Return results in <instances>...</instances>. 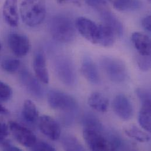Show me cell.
<instances>
[{
  "instance_id": "74e56055",
  "label": "cell",
  "mask_w": 151,
  "mask_h": 151,
  "mask_svg": "<svg viewBox=\"0 0 151 151\" xmlns=\"http://www.w3.org/2000/svg\"><path fill=\"white\" fill-rule=\"evenodd\" d=\"M148 1L150 2H151V0H148Z\"/></svg>"
},
{
  "instance_id": "f546056e",
  "label": "cell",
  "mask_w": 151,
  "mask_h": 151,
  "mask_svg": "<svg viewBox=\"0 0 151 151\" xmlns=\"http://www.w3.org/2000/svg\"><path fill=\"white\" fill-rule=\"evenodd\" d=\"M32 151H55V149L50 144L44 141H38L35 142L34 145L31 148Z\"/></svg>"
},
{
  "instance_id": "3957f363",
  "label": "cell",
  "mask_w": 151,
  "mask_h": 151,
  "mask_svg": "<svg viewBox=\"0 0 151 151\" xmlns=\"http://www.w3.org/2000/svg\"><path fill=\"white\" fill-rule=\"evenodd\" d=\"M48 27L52 37L60 42H72L76 37V26L67 17L57 15L52 17Z\"/></svg>"
},
{
  "instance_id": "7402d4cb",
  "label": "cell",
  "mask_w": 151,
  "mask_h": 151,
  "mask_svg": "<svg viewBox=\"0 0 151 151\" xmlns=\"http://www.w3.org/2000/svg\"><path fill=\"white\" fill-rule=\"evenodd\" d=\"M138 121L140 126L146 131H151V104H141Z\"/></svg>"
},
{
  "instance_id": "484cf974",
  "label": "cell",
  "mask_w": 151,
  "mask_h": 151,
  "mask_svg": "<svg viewBox=\"0 0 151 151\" xmlns=\"http://www.w3.org/2000/svg\"><path fill=\"white\" fill-rule=\"evenodd\" d=\"M21 65L20 61L15 58H8L4 60L1 63L2 68L9 73H14L17 71Z\"/></svg>"
},
{
  "instance_id": "9a60e30c",
  "label": "cell",
  "mask_w": 151,
  "mask_h": 151,
  "mask_svg": "<svg viewBox=\"0 0 151 151\" xmlns=\"http://www.w3.org/2000/svg\"><path fill=\"white\" fill-rule=\"evenodd\" d=\"M33 67L37 78L44 83H48L50 81L49 74L47 67L46 59L44 54L38 52L34 58Z\"/></svg>"
},
{
  "instance_id": "4dcf8cb0",
  "label": "cell",
  "mask_w": 151,
  "mask_h": 151,
  "mask_svg": "<svg viewBox=\"0 0 151 151\" xmlns=\"http://www.w3.org/2000/svg\"><path fill=\"white\" fill-rule=\"evenodd\" d=\"M85 1L88 5L98 11L107 8L105 0H85Z\"/></svg>"
},
{
  "instance_id": "e575fe53",
  "label": "cell",
  "mask_w": 151,
  "mask_h": 151,
  "mask_svg": "<svg viewBox=\"0 0 151 151\" xmlns=\"http://www.w3.org/2000/svg\"><path fill=\"white\" fill-rule=\"evenodd\" d=\"M7 109L4 107L1 104H0V114H8Z\"/></svg>"
},
{
  "instance_id": "44dd1931",
  "label": "cell",
  "mask_w": 151,
  "mask_h": 151,
  "mask_svg": "<svg viewBox=\"0 0 151 151\" xmlns=\"http://www.w3.org/2000/svg\"><path fill=\"white\" fill-rule=\"evenodd\" d=\"M114 7L122 12L132 11L138 9L142 6L140 0H108Z\"/></svg>"
},
{
  "instance_id": "9c48e42d",
  "label": "cell",
  "mask_w": 151,
  "mask_h": 151,
  "mask_svg": "<svg viewBox=\"0 0 151 151\" xmlns=\"http://www.w3.org/2000/svg\"><path fill=\"white\" fill-rule=\"evenodd\" d=\"M8 44L13 54L18 57L25 56L30 50L29 39L23 34L17 33L9 34L8 38Z\"/></svg>"
},
{
  "instance_id": "6da1fadb",
  "label": "cell",
  "mask_w": 151,
  "mask_h": 151,
  "mask_svg": "<svg viewBox=\"0 0 151 151\" xmlns=\"http://www.w3.org/2000/svg\"><path fill=\"white\" fill-rule=\"evenodd\" d=\"M48 102L51 108L62 113L61 118L65 124L72 123L78 108L74 98L63 92L51 90L48 94Z\"/></svg>"
},
{
  "instance_id": "ffe728a7",
  "label": "cell",
  "mask_w": 151,
  "mask_h": 151,
  "mask_svg": "<svg viewBox=\"0 0 151 151\" xmlns=\"http://www.w3.org/2000/svg\"><path fill=\"white\" fill-rule=\"evenodd\" d=\"M22 117L25 122L32 125L38 120V113L34 103L31 100H26L22 110Z\"/></svg>"
},
{
  "instance_id": "ac0fdd59",
  "label": "cell",
  "mask_w": 151,
  "mask_h": 151,
  "mask_svg": "<svg viewBox=\"0 0 151 151\" xmlns=\"http://www.w3.org/2000/svg\"><path fill=\"white\" fill-rule=\"evenodd\" d=\"M116 35L114 31L105 25H99V32L96 44L104 47H109L113 45Z\"/></svg>"
},
{
  "instance_id": "4fadbf2b",
  "label": "cell",
  "mask_w": 151,
  "mask_h": 151,
  "mask_svg": "<svg viewBox=\"0 0 151 151\" xmlns=\"http://www.w3.org/2000/svg\"><path fill=\"white\" fill-rule=\"evenodd\" d=\"M2 15L8 25L17 27L19 21L18 0H5L2 8Z\"/></svg>"
},
{
  "instance_id": "d6986e66",
  "label": "cell",
  "mask_w": 151,
  "mask_h": 151,
  "mask_svg": "<svg viewBox=\"0 0 151 151\" xmlns=\"http://www.w3.org/2000/svg\"><path fill=\"white\" fill-rule=\"evenodd\" d=\"M88 102L92 109L99 112H105L108 108L109 101L108 98L100 92H95L91 93Z\"/></svg>"
},
{
  "instance_id": "8992f818",
  "label": "cell",
  "mask_w": 151,
  "mask_h": 151,
  "mask_svg": "<svg viewBox=\"0 0 151 151\" xmlns=\"http://www.w3.org/2000/svg\"><path fill=\"white\" fill-rule=\"evenodd\" d=\"M103 132L84 128L83 131V139L92 151H111L109 142Z\"/></svg>"
},
{
  "instance_id": "d6a6232c",
  "label": "cell",
  "mask_w": 151,
  "mask_h": 151,
  "mask_svg": "<svg viewBox=\"0 0 151 151\" xmlns=\"http://www.w3.org/2000/svg\"><path fill=\"white\" fill-rule=\"evenodd\" d=\"M0 146L4 151H20L19 148L13 145L10 142L6 139L0 144Z\"/></svg>"
},
{
  "instance_id": "8d00e7d4",
  "label": "cell",
  "mask_w": 151,
  "mask_h": 151,
  "mask_svg": "<svg viewBox=\"0 0 151 151\" xmlns=\"http://www.w3.org/2000/svg\"><path fill=\"white\" fill-rule=\"evenodd\" d=\"M1 42H0V52H1Z\"/></svg>"
},
{
  "instance_id": "277c9868",
  "label": "cell",
  "mask_w": 151,
  "mask_h": 151,
  "mask_svg": "<svg viewBox=\"0 0 151 151\" xmlns=\"http://www.w3.org/2000/svg\"><path fill=\"white\" fill-rule=\"evenodd\" d=\"M101 65L108 78L114 82H122L127 76L125 64L118 58L104 57L101 60Z\"/></svg>"
},
{
  "instance_id": "52a82bcc",
  "label": "cell",
  "mask_w": 151,
  "mask_h": 151,
  "mask_svg": "<svg viewBox=\"0 0 151 151\" xmlns=\"http://www.w3.org/2000/svg\"><path fill=\"white\" fill-rule=\"evenodd\" d=\"M55 70L59 79L67 86H73L76 80L75 67L72 62L65 58L58 59L55 64Z\"/></svg>"
},
{
  "instance_id": "603a6c76",
  "label": "cell",
  "mask_w": 151,
  "mask_h": 151,
  "mask_svg": "<svg viewBox=\"0 0 151 151\" xmlns=\"http://www.w3.org/2000/svg\"><path fill=\"white\" fill-rule=\"evenodd\" d=\"M124 132L129 137L140 142H146L150 140V135L135 125H129L124 129Z\"/></svg>"
},
{
  "instance_id": "d4e9b609",
  "label": "cell",
  "mask_w": 151,
  "mask_h": 151,
  "mask_svg": "<svg viewBox=\"0 0 151 151\" xmlns=\"http://www.w3.org/2000/svg\"><path fill=\"white\" fill-rule=\"evenodd\" d=\"M62 144L66 151H84V148L73 136L66 135L63 137Z\"/></svg>"
},
{
  "instance_id": "5b68a950",
  "label": "cell",
  "mask_w": 151,
  "mask_h": 151,
  "mask_svg": "<svg viewBox=\"0 0 151 151\" xmlns=\"http://www.w3.org/2000/svg\"><path fill=\"white\" fill-rule=\"evenodd\" d=\"M8 127L15 139L24 147L31 149L37 142L35 135L28 128L14 121H11Z\"/></svg>"
},
{
  "instance_id": "5bb4252c",
  "label": "cell",
  "mask_w": 151,
  "mask_h": 151,
  "mask_svg": "<svg viewBox=\"0 0 151 151\" xmlns=\"http://www.w3.org/2000/svg\"><path fill=\"white\" fill-rule=\"evenodd\" d=\"M104 24L111 28L116 37L121 38L123 35V25L119 19L107 8L98 11Z\"/></svg>"
},
{
  "instance_id": "d590c367",
  "label": "cell",
  "mask_w": 151,
  "mask_h": 151,
  "mask_svg": "<svg viewBox=\"0 0 151 151\" xmlns=\"http://www.w3.org/2000/svg\"><path fill=\"white\" fill-rule=\"evenodd\" d=\"M57 1V2L58 4H65L67 3L69 0H56Z\"/></svg>"
},
{
  "instance_id": "f1b7e54d",
  "label": "cell",
  "mask_w": 151,
  "mask_h": 151,
  "mask_svg": "<svg viewBox=\"0 0 151 151\" xmlns=\"http://www.w3.org/2000/svg\"><path fill=\"white\" fill-rule=\"evenodd\" d=\"M137 95L138 96L141 104L151 103V93L149 91L143 88L137 90Z\"/></svg>"
},
{
  "instance_id": "e0dca14e",
  "label": "cell",
  "mask_w": 151,
  "mask_h": 151,
  "mask_svg": "<svg viewBox=\"0 0 151 151\" xmlns=\"http://www.w3.org/2000/svg\"><path fill=\"white\" fill-rule=\"evenodd\" d=\"M131 39L139 55H151V40L147 35L140 32H135L132 35Z\"/></svg>"
},
{
  "instance_id": "30bf717a",
  "label": "cell",
  "mask_w": 151,
  "mask_h": 151,
  "mask_svg": "<svg viewBox=\"0 0 151 151\" xmlns=\"http://www.w3.org/2000/svg\"><path fill=\"white\" fill-rule=\"evenodd\" d=\"M113 109L118 116L123 120L130 119L134 113L132 104L129 98L124 94L115 96L112 102Z\"/></svg>"
},
{
  "instance_id": "1f68e13d",
  "label": "cell",
  "mask_w": 151,
  "mask_h": 151,
  "mask_svg": "<svg viewBox=\"0 0 151 151\" xmlns=\"http://www.w3.org/2000/svg\"><path fill=\"white\" fill-rule=\"evenodd\" d=\"M9 134V127L5 122L0 118V144L5 140Z\"/></svg>"
},
{
  "instance_id": "8fae6325",
  "label": "cell",
  "mask_w": 151,
  "mask_h": 151,
  "mask_svg": "<svg viewBox=\"0 0 151 151\" xmlns=\"http://www.w3.org/2000/svg\"><path fill=\"white\" fill-rule=\"evenodd\" d=\"M41 132L52 141L58 140L61 136V128L59 124L52 117L43 115L38 120Z\"/></svg>"
},
{
  "instance_id": "ba28073f",
  "label": "cell",
  "mask_w": 151,
  "mask_h": 151,
  "mask_svg": "<svg viewBox=\"0 0 151 151\" xmlns=\"http://www.w3.org/2000/svg\"><path fill=\"white\" fill-rule=\"evenodd\" d=\"M76 29L88 41L96 44L99 32V25L86 17H81L76 20Z\"/></svg>"
},
{
  "instance_id": "2e32d148",
  "label": "cell",
  "mask_w": 151,
  "mask_h": 151,
  "mask_svg": "<svg viewBox=\"0 0 151 151\" xmlns=\"http://www.w3.org/2000/svg\"><path fill=\"white\" fill-rule=\"evenodd\" d=\"M81 73L85 78L93 84H98L100 82V76L98 68L90 57L84 58L81 68Z\"/></svg>"
},
{
  "instance_id": "7c38bea8",
  "label": "cell",
  "mask_w": 151,
  "mask_h": 151,
  "mask_svg": "<svg viewBox=\"0 0 151 151\" xmlns=\"http://www.w3.org/2000/svg\"><path fill=\"white\" fill-rule=\"evenodd\" d=\"M20 81L28 92L37 98H41L44 95V90L39 81L27 70H23L20 73Z\"/></svg>"
},
{
  "instance_id": "836d02e7",
  "label": "cell",
  "mask_w": 151,
  "mask_h": 151,
  "mask_svg": "<svg viewBox=\"0 0 151 151\" xmlns=\"http://www.w3.org/2000/svg\"><path fill=\"white\" fill-rule=\"evenodd\" d=\"M142 27L148 31L150 32L151 29V16L148 15L145 17L142 21Z\"/></svg>"
},
{
  "instance_id": "4316f807",
  "label": "cell",
  "mask_w": 151,
  "mask_h": 151,
  "mask_svg": "<svg viewBox=\"0 0 151 151\" xmlns=\"http://www.w3.org/2000/svg\"><path fill=\"white\" fill-rule=\"evenodd\" d=\"M12 88L6 83L0 80V101L7 102L12 96Z\"/></svg>"
},
{
  "instance_id": "7a4b0ae2",
  "label": "cell",
  "mask_w": 151,
  "mask_h": 151,
  "mask_svg": "<svg viewBox=\"0 0 151 151\" xmlns=\"http://www.w3.org/2000/svg\"><path fill=\"white\" fill-rule=\"evenodd\" d=\"M19 12L22 22L29 27H35L44 20L47 10L45 0H24Z\"/></svg>"
},
{
  "instance_id": "83f0119b",
  "label": "cell",
  "mask_w": 151,
  "mask_h": 151,
  "mask_svg": "<svg viewBox=\"0 0 151 151\" xmlns=\"http://www.w3.org/2000/svg\"><path fill=\"white\" fill-rule=\"evenodd\" d=\"M137 64L141 70L142 71H148L151 68L150 56L141 55L137 58Z\"/></svg>"
},
{
  "instance_id": "cb8c5ba5",
  "label": "cell",
  "mask_w": 151,
  "mask_h": 151,
  "mask_svg": "<svg viewBox=\"0 0 151 151\" xmlns=\"http://www.w3.org/2000/svg\"><path fill=\"white\" fill-rule=\"evenodd\" d=\"M82 124L84 128L96 130L104 132V128L99 119L93 114L87 112L84 114L82 118Z\"/></svg>"
}]
</instances>
